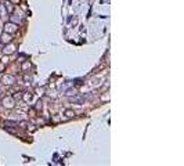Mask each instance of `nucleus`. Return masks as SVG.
<instances>
[{"instance_id": "nucleus-15", "label": "nucleus", "mask_w": 184, "mask_h": 166, "mask_svg": "<svg viewBox=\"0 0 184 166\" xmlns=\"http://www.w3.org/2000/svg\"><path fill=\"white\" fill-rule=\"evenodd\" d=\"M4 71V62H0V72Z\"/></svg>"}, {"instance_id": "nucleus-14", "label": "nucleus", "mask_w": 184, "mask_h": 166, "mask_svg": "<svg viewBox=\"0 0 184 166\" xmlns=\"http://www.w3.org/2000/svg\"><path fill=\"white\" fill-rule=\"evenodd\" d=\"M24 79H25V82H29V83L32 82V78H31V76H28V75H25V76H24Z\"/></svg>"}, {"instance_id": "nucleus-16", "label": "nucleus", "mask_w": 184, "mask_h": 166, "mask_svg": "<svg viewBox=\"0 0 184 166\" xmlns=\"http://www.w3.org/2000/svg\"><path fill=\"white\" fill-rule=\"evenodd\" d=\"M10 3H12V4H18L20 3V0H8Z\"/></svg>"}, {"instance_id": "nucleus-5", "label": "nucleus", "mask_w": 184, "mask_h": 166, "mask_svg": "<svg viewBox=\"0 0 184 166\" xmlns=\"http://www.w3.org/2000/svg\"><path fill=\"white\" fill-rule=\"evenodd\" d=\"M17 50V46L12 45V43H7V45H4V49H3V53L4 54H12L15 53Z\"/></svg>"}, {"instance_id": "nucleus-13", "label": "nucleus", "mask_w": 184, "mask_h": 166, "mask_svg": "<svg viewBox=\"0 0 184 166\" xmlns=\"http://www.w3.org/2000/svg\"><path fill=\"white\" fill-rule=\"evenodd\" d=\"M67 94H68V96H76V90L73 89V90H68V91H67Z\"/></svg>"}, {"instance_id": "nucleus-1", "label": "nucleus", "mask_w": 184, "mask_h": 166, "mask_svg": "<svg viewBox=\"0 0 184 166\" xmlns=\"http://www.w3.org/2000/svg\"><path fill=\"white\" fill-rule=\"evenodd\" d=\"M1 83L6 86H14L17 83V78L14 75H3L1 76Z\"/></svg>"}, {"instance_id": "nucleus-8", "label": "nucleus", "mask_w": 184, "mask_h": 166, "mask_svg": "<svg viewBox=\"0 0 184 166\" xmlns=\"http://www.w3.org/2000/svg\"><path fill=\"white\" fill-rule=\"evenodd\" d=\"M75 115H76L75 111H72V110H65L64 111V116H67V118H73Z\"/></svg>"}, {"instance_id": "nucleus-12", "label": "nucleus", "mask_w": 184, "mask_h": 166, "mask_svg": "<svg viewBox=\"0 0 184 166\" xmlns=\"http://www.w3.org/2000/svg\"><path fill=\"white\" fill-rule=\"evenodd\" d=\"M18 126H21V127H22V129H26V126H28V122H20V123H18Z\"/></svg>"}, {"instance_id": "nucleus-4", "label": "nucleus", "mask_w": 184, "mask_h": 166, "mask_svg": "<svg viewBox=\"0 0 184 166\" xmlns=\"http://www.w3.org/2000/svg\"><path fill=\"white\" fill-rule=\"evenodd\" d=\"M12 42V36L7 32H3L0 35V43L1 45H7V43H11Z\"/></svg>"}, {"instance_id": "nucleus-11", "label": "nucleus", "mask_w": 184, "mask_h": 166, "mask_svg": "<svg viewBox=\"0 0 184 166\" xmlns=\"http://www.w3.org/2000/svg\"><path fill=\"white\" fill-rule=\"evenodd\" d=\"M69 100H71V102H78V104H82V102H83L82 98H76V97H72V98H69Z\"/></svg>"}, {"instance_id": "nucleus-3", "label": "nucleus", "mask_w": 184, "mask_h": 166, "mask_svg": "<svg viewBox=\"0 0 184 166\" xmlns=\"http://www.w3.org/2000/svg\"><path fill=\"white\" fill-rule=\"evenodd\" d=\"M1 104H3L4 108H8V110H11L15 107V100L12 98V96H7V97H4L1 100Z\"/></svg>"}, {"instance_id": "nucleus-10", "label": "nucleus", "mask_w": 184, "mask_h": 166, "mask_svg": "<svg viewBox=\"0 0 184 166\" xmlns=\"http://www.w3.org/2000/svg\"><path fill=\"white\" fill-rule=\"evenodd\" d=\"M22 62H24V64H22V67H21V69H22V71H26V69L31 68V62H29V61H22Z\"/></svg>"}, {"instance_id": "nucleus-7", "label": "nucleus", "mask_w": 184, "mask_h": 166, "mask_svg": "<svg viewBox=\"0 0 184 166\" xmlns=\"http://www.w3.org/2000/svg\"><path fill=\"white\" fill-rule=\"evenodd\" d=\"M32 97H33V94L31 93V91H26V93H24L22 94V100H24V101H26V102H29L31 101V100H32Z\"/></svg>"}, {"instance_id": "nucleus-9", "label": "nucleus", "mask_w": 184, "mask_h": 166, "mask_svg": "<svg viewBox=\"0 0 184 166\" xmlns=\"http://www.w3.org/2000/svg\"><path fill=\"white\" fill-rule=\"evenodd\" d=\"M7 15V11H6V8H4V4H0V18H3V17Z\"/></svg>"}, {"instance_id": "nucleus-2", "label": "nucleus", "mask_w": 184, "mask_h": 166, "mask_svg": "<svg viewBox=\"0 0 184 166\" xmlns=\"http://www.w3.org/2000/svg\"><path fill=\"white\" fill-rule=\"evenodd\" d=\"M17 31H18V25H17L15 22L8 21V22H6V24H4V32H7V33H10V35H12V33H15Z\"/></svg>"}, {"instance_id": "nucleus-6", "label": "nucleus", "mask_w": 184, "mask_h": 166, "mask_svg": "<svg viewBox=\"0 0 184 166\" xmlns=\"http://www.w3.org/2000/svg\"><path fill=\"white\" fill-rule=\"evenodd\" d=\"M4 8H6V11H7L8 14H12V12H14V4L10 3V1H6V3H4Z\"/></svg>"}]
</instances>
